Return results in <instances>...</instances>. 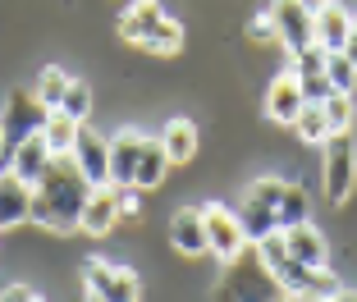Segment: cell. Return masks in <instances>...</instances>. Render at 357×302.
<instances>
[{
	"instance_id": "d6a6232c",
	"label": "cell",
	"mask_w": 357,
	"mask_h": 302,
	"mask_svg": "<svg viewBox=\"0 0 357 302\" xmlns=\"http://www.w3.org/2000/svg\"><path fill=\"white\" fill-rule=\"evenodd\" d=\"M0 298H5V302H37V289H28V284H10Z\"/></svg>"
},
{
	"instance_id": "5bb4252c",
	"label": "cell",
	"mask_w": 357,
	"mask_h": 302,
	"mask_svg": "<svg viewBox=\"0 0 357 302\" xmlns=\"http://www.w3.org/2000/svg\"><path fill=\"white\" fill-rule=\"evenodd\" d=\"M284 234V248H289V257H298L303 266H330V243H326V234L321 229H312V225H289V229H280Z\"/></svg>"
},
{
	"instance_id": "ac0fdd59",
	"label": "cell",
	"mask_w": 357,
	"mask_h": 302,
	"mask_svg": "<svg viewBox=\"0 0 357 302\" xmlns=\"http://www.w3.org/2000/svg\"><path fill=\"white\" fill-rule=\"evenodd\" d=\"M160 146H165L169 165L192 160V151H197V124H192V119H169V124L160 128Z\"/></svg>"
},
{
	"instance_id": "ba28073f",
	"label": "cell",
	"mask_w": 357,
	"mask_h": 302,
	"mask_svg": "<svg viewBox=\"0 0 357 302\" xmlns=\"http://www.w3.org/2000/svg\"><path fill=\"white\" fill-rule=\"evenodd\" d=\"M69 156L78 160V169L87 174L92 188H105L110 183V142L101 133H92L87 124H78V137H74V151Z\"/></svg>"
},
{
	"instance_id": "9a60e30c",
	"label": "cell",
	"mask_w": 357,
	"mask_h": 302,
	"mask_svg": "<svg viewBox=\"0 0 357 302\" xmlns=\"http://www.w3.org/2000/svg\"><path fill=\"white\" fill-rule=\"evenodd\" d=\"M316 42L326 51H344L348 46V32H353V10H344L339 0H326V10H316Z\"/></svg>"
},
{
	"instance_id": "1f68e13d",
	"label": "cell",
	"mask_w": 357,
	"mask_h": 302,
	"mask_svg": "<svg viewBox=\"0 0 357 302\" xmlns=\"http://www.w3.org/2000/svg\"><path fill=\"white\" fill-rule=\"evenodd\" d=\"M330 92H335V87H330L326 73H307V78H303V96H307V101H326Z\"/></svg>"
},
{
	"instance_id": "44dd1931",
	"label": "cell",
	"mask_w": 357,
	"mask_h": 302,
	"mask_svg": "<svg viewBox=\"0 0 357 302\" xmlns=\"http://www.w3.org/2000/svg\"><path fill=\"white\" fill-rule=\"evenodd\" d=\"M289 128H294V133L303 137L307 146H321L330 133H335V128H330V119H326V105H321V101H307L303 110H298V119H294Z\"/></svg>"
},
{
	"instance_id": "83f0119b",
	"label": "cell",
	"mask_w": 357,
	"mask_h": 302,
	"mask_svg": "<svg viewBox=\"0 0 357 302\" xmlns=\"http://www.w3.org/2000/svg\"><path fill=\"white\" fill-rule=\"evenodd\" d=\"M178 46H183V28H178L174 19H160V28L151 32L147 42H142V51H151V55H174Z\"/></svg>"
},
{
	"instance_id": "603a6c76",
	"label": "cell",
	"mask_w": 357,
	"mask_h": 302,
	"mask_svg": "<svg viewBox=\"0 0 357 302\" xmlns=\"http://www.w3.org/2000/svg\"><path fill=\"white\" fill-rule=\"evenodd\" d=\"M307 211H312L307 192L294 183V179H284V192H280V202H275V220H280V229H289V225H303Z\"/></svg>"
},
{
	"instance_id": "d6986e66",
	"label": "cell",
	"mask_w": 357,
	"mask_h": 302,
	"mask_svg": "<svg viewBox=\"0 0 357 302\" xmlns=\"http://www.w3.org/2000/svg\"><path fill=\"white\" fill-rule=\"evenodd\" d=\"M165 169H169V156L165 146H160V137H147L142 142V156H137V169H133V183L147 192V188H160L165 183Z\"/></svg>"
},
{
	"instance_id": "7c38bea8",
	"label": "cell",
	"mask_w": 357,
	"mask_h": 302,
	"mask_svg": "<svg viewBox=\"0 0 357 302\" xmlns=\"http://www.w3.org/2000/svg\"><path fill=\"white\" fill-rule=\"evenodd\" d=\"M32 216V183L14 169H0V229H10Z\"/></svg>"
},
{
	"instance_id": "f546056e",
	"label": "cell",
	"mask_w": 357,
	"mask_h": 302,
	"mask_svg": "<svg viewBox=\"0 0 357 302\" xmlns=\"http://www.w3.org/2000/svg\"><path fill=\"white\" fill-rule=\"evenodd\" d=\"M110 188H115L119 220H142V188L137 183H110Z\"/></svg>"
},
{
	"instance_id": "4fadbf2b",
	"label": "cell",
	"mask_w": 357,
	"mask_h": 302,
	"mask_svg": "<svg viewBox=\"0 0 357 302\" xmlns=\"http://www.w3.org/2000/svg\"><path fill=\"white\" fill-rule=\"evenodd\" d=\"M119 225V206H115V188H92V197H87L83 216H78V229L92 234V239H105V234Z\"/></svg>"
},
{
	"instance_id": "f1b7e54d",
	"label": "cell",
	"mask_w": 357,
	"mask_h": 302,
	"mask_svg": "<svg viewBox=\"0 0 357 302\" xmlns=\"http://www.w3.org/2000/svg\"><path fill=\"white\" fill-rule=\"evenodd\" d=\"M326 55H330V51H326L321 42H307L303 51H294V55H289V60H294L289 69H294L298 78H307V73H326Z\"/></svg>"
},
{
	"instance_id": "e575fe53",
	"label": "cell",
	"mask_w": 357,
	"mask_h": 302,
	"mask_svg": "<svg viewBox=\"0 0 357 302\" xmlns=\"http://www.w3.org/2000/svg\"><path fill=\"white\" fill-rule=\"evenodd\" d=\"M303 10H312V14H316V10H326V0H303Z\"/></svg>"
},
{
	"instance_id": "2e32d148",
	"label": "cell",
	"mask_w": 357,
	"mask_h": 302,
	"mask_svg": "<svg viewBox=\"0 0 357 302\" xmlns=\"http://www.w3.org/2000/svg\"><path fill=\"white\" fill-rule=\"evenodd\" d=\"M160 19H165V14H160V0H133V5L124 10V19H119V37L133 42V46H142L151 32L160 28Z\"/></svg>"
},
{
	"instance_id": "836d02e7",
	"label": "cell",
	"mask_w": 357,
	"mask_h": 302,
	"mask_svg": "<svg viewBox=\"0 0 357 302\" xmlns=\"http://www.w3.org/2000/svg\"><path fill=\"white\" fill-rule=\"evenodd\" d=\"M344 51H348V60L357 64V14H353V32H348V46H344Z\"/></svg>"
},
{
	"instance_id": "52a82bcc",
	"label": "cell",
	"mask_w": 357,
	"mask_h": 302,
	"mask_svg": "<svg viewBox=\"0 0 357 302\" xmlns=\"http://www.w3.org/2000/svg\"><path fill=\"white\" fill-rule=\"evenodd\" d=\"M271 19H275V32H280V42L289 46V55L303 51L307 42H316V14L303 10V0H275L271 5Z\"/></svg>"
},
{
	"instance_id": "8992f818",
	"label": "cell",
	"mask_w": 357,
	"mask_h": 302,
	"mask_svg": "<svg viewBox=\"0 0 357 302\" xmlns=\"http://www.w3.org/2000/svg\"><path fill=\"white\" fill-rule=\"evenodd\" d=\"M46 124V105L28 92V87H14L10 92V105H5V115H0V133H5V151L14 142H23L28 133H42ZM5 160V156H0Z\"/></svg>"
},
{
	"instance_id": "d4e9b609",
	"label": "cell",
	"mask_w": 357,
	"mask_h": 302,
	"mask_svg": "<svg viewBox=\"0 0 357 302\" xmlns=\"http://www.w3.org/2000/svg\"><path fill=\"white\" fill-rule=\"evenodd\" d=\"M64 87H69V69H42V78L32 83V96H37L46 110H55V105L64 101Z\"/></svg>"
},
{
	"instance_id": "9c48e42d",
	"label": "cell",
	"mask_w": 357,
	"mask_h": 302,
	"mask_svg": "<svg viewBox=\"0 0 357 302\" xmlns=\"http://www.w3.org/2000/svg\"><path fill=\"white\" fill-rule=\"evenodd\" d=\"M55 160V151L46 146L42 133H28L23 142H14L10 151H5V160H0V169H14L19 179H28V183H37V179L46 174V165Z\"/></svg>"
},
{
	"instance_id": "277c9868",
	"label": "cell",
	"mask_w": 357,
	"mask_h": 302,
	"mask_svg": "<svg viewBox=\"0 0 357 302\" xmlns=\"http://www.w3.org/2000/svg\"><path fill=\"white\" fill-rule=\"evenodd\" d=\"M83 289H87V298H105V302L142 298V280L128 266H105V261H87L83 266Z\"/></svg>"
},
{
	"instance_id": "e0dca14e",
	"label": "cell",
	"mask_w": 357,
	"mask_h": 302,
	"mask_svg": "<svg viewBox=\"0 0 357 302\" xmlns=\"http://www.w3.org/2000/svg\"><path fill=\"white\" fill-rule=\"evenodd\" d=\"M142 142L147 137L124 128V133L110 137V183H133V169H137V156H142Z\"/></svg>"
},
{
	"instance_id": "3957f363",
	"label": "cell",
	"mask_w": 357,
	"mask_h": 302,
	"mask_svg": "<svg viewBox=\"0 0 357 302\" xmlns=\"http://www.w3.org/2000/svg\"><path fill=\"white\" fill-rule=\"evenodd\" d=\"M321 183H326V197L335 202V206H344L348 197H353L357 188V142L353 133H330L326 142H321Z\"/></svg>"
},
{
	"instance_id": "ffe728a7",
	"label": "cell",
	"mask_w": 357,
	"mask_h": 302,
	"mask_svg": "<svg viewBox=\"0 0 357 302\" xmlns=\"http://www.w3.org/2000/svg\"><path fill=\"white\" fill-rule=\"evenodd\" d=\"M238 220H243V234H248V243H252V248L266 239V234L280 229V220H275V206H266V202H257V197H243Z\"/></svg>"
},
{
	"instance_id": "8fae6325",
	"label": "cell",
	"mask_w": 357,
	"mask_h": 302,
	"mask_svg": "<svg viewBox=\"0 0 357 302\" xmlns=\"http://www.w3.org/2000/svg\"><path fill=\"white\" fill-rule=\"evenodd\" d=\"M303 105H307V96H303V78H298L294 69L280 73V78L271 83V92H266V115H271L275 124H294Z\"/></svg>"
},
{
	"instance_id": "5b68a950",
	"label": "cell",
	"mask_w": 357,
	"mask_h": 302,
	"mask_svg": "<svg viewBox=\"0 0 357 302\" xmlns=\"http://www.w3.org/2000/svg\"><path fill=\"white\" fill-rule=\"evenodd\" d=\"M202 220H206V252H215L220 261H238L243 252H248V234H243L238 211L202 206Z\"/></svg>"
},
{
	"instance_id": "4dcf8cb0",
	"label": "cell",
	"mask_w": 357,
	"mask_h": 302,
	"mask_svg": "<svg viewBox=\"0 0 357 302\" xmlns=\"http://www.w3.org/2000/svg\"><path fill=\"white\" fill-rule=\"evenodd\" d=\"M248 37H252V42H280V32H275L271 10H266V14H257V19L248 23Z\"/></svg>"
},
{
	"instance_id": "30bf717a",
	"label": "cell",
	"mask_w": 357,
	"mask_h": 302,
	"mask_svg": "<svg viewBox=\"0 0 357 302\" xmlns=\"http://www.w3.org/2000/svg\"><path fill=\"white\" fill-rule=\"evenodd\" d=\"M169 248L183 257H206V220L202 206H178L169 220Z\"/></svg>"
},
{
	"instance_id": "6da1fadb",
	"label": "cell",
	"mask_w": 357,
	"mask_h": 302,
	"mask_svg": "<svg viewBox=\"0 0 357 302\" xmlns=\"http://www.w3.org/2000/svg\"><path fill=\"white\" fill-rule=\"evenodd\" d=\"M87 197H92V183L78 169V160L55 156L46 165V174L32 183V216L28 220H37V225H46L55 234H69V229H78V216H83Z\"/></svg>"
},
{
	"instance_id": "cb8c5ba5",
	"label": "cell",
	"mask_w": 357,
	"mask_h": 302,
	"mask_svg": "<svg viewBox=\"0 0 357 302\" xmlns=\"http://www.w3.org/2000/svg\"><path fill=\"white\" fill-rule=\"evenodd\" d=\"M55 110H64L69 119L87 124V115H92V87H87L83 78H69V87H64V101L55 105Z\"/></svg>"
},
{
	"instance_id": "7402d4cb",
	"label": "cell",
	"mask_w": 357,
	"mask_h": 302,
	"mask_svg": "<svg viewBox=\"0 0 357 302\" xmlns=\"http://www.w3.org/2000/svg\"><path fill=\"white\" fill-rule=\"evenodd\" d=\"M42 137L55 156H69L74 151V137H78V119H69L64 110H46V124H42Z\"/></svg>"
},
{
	"instance_id": "4316f807",
	"label": "cell",
	"mask_w": 357,
	"mask_h": 302,
	"mask_svg": "<svg viewBox=\"0 0 357 302\" xmlns=\"http://www.w3.org/2000/svg\"><path fill=\"white\" fill-rule=\"evenodd\" d=\"M326 119H330V128L335 133H344V128H353V119H357V105H353V92H330L326 101Z\"/></svg>"
},
{
	"instance_id": "7a4b0ae2",
	"label": "cell",
	"mask_w": 357,
	"mask_h": 302,
	"mask_svg": "<svg viewBox=\"0 0 357 302\" xmlns=\"http://www.w3.org/2000/svg\"><path fill=\"white\" fill-rule=\"evenodd\" d=\"M257 261L266 266V275L275 280V289H284L289 298H339V275L330 271V266H303L298 257H289V248H284V234H266L261 243H257Z\"/></svg>"
},
{
	"instance_id": "484cf974",
	"label": "cell",
	"mask_w": 357,
	"mask_h": 302,
	"mask_svg": "<svg viewBox=\"0 0 357 302\" xmlns=\"http://www.w3.org/2000/svg\"><path fill=\"white\" fill-rule=\"evenodd\" d=\"M326 78L335 92H357V64L348 60V51H330L326 55Z\"/></svg>"
},
{
	"instance_id": "d590c367",
	"label": "cell",
	"mask_w": 357,
	"mask_h": 302,
	"mask_svg": "<svg viewBox=\"0 0 357 302\" xmlns=\"http://www.w3.org/2000/svg\"><path fill=\"white\" fill-rule=\"evenodd\" d=\"M0 156H5V133H0Z\"/></svg>"
}]
</instances>
